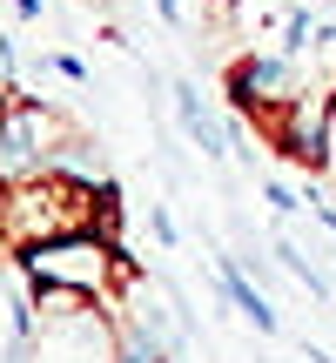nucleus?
Masks as SVG:
<instances>
[{"label": "nucleus", "instance_id": "f257e3e1", "mask_svg": "<svg viewBox=\"0 0 336 363\" xmlns=\"http://www.w3.org/2000/svg\"><path fill=\"white\" fill-rule=\"evenodd\" d=\"M94 208H115V189H88L74 175L0 182V242L21 256L34 242H54V235H88Z\"/></svg>", "mask_w": 336, "mask_h": 363}, {"label": "nucleus", "instance_id": "f03ea898", "mask_svg": "<svg viewBox=\"0 0 336 363\" xmlns=\"http://www.w3.org/2000/svg\"><path fill=\"white\" fill-rule=\"evenodd\" d=\"M121 249H108L101 235H54V242H34V249H21V269H27V283L34 289H81V296H94L101 303L108 289H115V276H121Z\"/></svg>", "mask_w": 336, "mask_h": 363}, {"label": "nucleus", "instance_id": "7ed1b4c3", "mask_svg": "<svg viewBox=\"0 0 336 363\" xmlns=\"http://www.w3.org/2000/svg\"><path fill=\"white\" fill-rule=\"evenodd\" d=\"M330 135H336V94H316V88H303L289 108H276V142L289 148V155L303 162V169H316L323 175L330 169Z\"/></svg>", "mask_w": 336, "mask_h": 363}, {"label": "nucleus", "instance_id": "20e7f679", "mask_svg": "<svg viewBox=\"0 0 336 363\" xmlns=\"http://www.w3.org/2000/svg\"><path fill=\"white\" fill-rule=\"evenodd\" d=\"M303 94L296 81V54H242V61L229 67V101L235 108H289Z\"/></svg>", "mask_w": 336, "mask_h": 363}, {"label": "nucleus", "instance_id": "39448f33", "mask_svg": "<svg viewBox=\"0 0 336 363\" xmlns=\"http://www.w3.org/2000/svg\"><path fill=\"white\" fill-rule=\"evenodd\" d=\"M175 121L189 128V142L202 148L208 162H222V155H229V128H222V115L208 108V94L195 88V81H175Z\"/></svg>", "mask_w": 336, "mask_h": 363}, {"label": "nucleus", "instance_id": "423d86ee", "mask_svg": "<svg viewBox=\"0 0 336 363\" xmlns=\"http://www.w3.org/2000/svg\"><path fill=\"white\" fill-rule=\"evenodd\" d=\"M215 289L235 303V310L249 316V330H262V337H276V303L262 296L256 283H249V262H235V256H215Z\"/></svg>", "mask_w": 336, "mask_h": 363}, {"label": "nucleus", "instance_id": "0eeeda50", "mask_svg": "<svg viewBox=\"0 0 336 363\" xmlns=\"http://www.w3.org/2000/svg\"><path fill=\"white\" fill-rule=\"evenodd\" d=\"M276 262H283V269H289V276H303V289H310V296H336V283H330V276H323V269H316V262H310V256H303V249H296V242H276Z\"/></svg>", "mask_w": 336, "mask_h": 363}, {"label": "nucleus", "instance_id": "6e6552de", "mask_svg": "<svg viewBox=\"0 0 336 363\" xmlns=\"http://www.w3.org/2000/svg\"><path fill=\"white\" fill-rule=\"evenodd\" d=\"M262 202H269L276 216H296V208H303V195H296V189H283V182H262Z\"/></svg>", "mask_w": 336, "mask_h": 363}, {"label": "nucleus", "instance_id": "1a4fd4ad", "mask_svg": "<svg viewBox=\"0 0 336 363\" xmlns=\"http://www.w3.org/2000/svg\"><path fill=\"white\" fill-rule=\"evenodd\" d=\"M148 229H155L162 242H175V216H168V208H155V216H148Z\"/></svg>", "mask_w": 336, "mask_h": 363}, {"label": "nucleus", "instance_id": "9d476101", "mask_svg": "<svg viewBox=\"0 0 336 363\" xmlns=\"http://www.w3.org/2000/svg\"><path fill=\"white\" fill-rule=\"evenodd\" d=\"M310 216H316V222H323V229L336 235V202H323V195H316V202H310Z\"/></svg>", "mask_w": 336, "mask_h": 363}, {"label": "nucleus", "instance_id": "9b49d317", "mask_svg": "<svg viewBox=\"0 0 336 363\" xmlns=\"http://www.w3.org/2000/svg\"><path fill=\"white\" fill-rule=\"evenodd\" d=\"M155 13L162 21H181V0H155Z\"/></svg>", "mask_w": 336, "mask_h": 363}, {"label": "nucleus", "instance_id": "f8f14e48", "mask_svg": "<svg viewBox=\"0 0 336 363\" xmlns=\"http://www.w3.org/2000/svg\"><path fill=\"white\" fill-rule=\"evenodd\" d=\"M13 13H21V21H34V13H40V0H13Z\"/></svg>", "mask_w": 336, "mask_h": 363}]
</instances>
